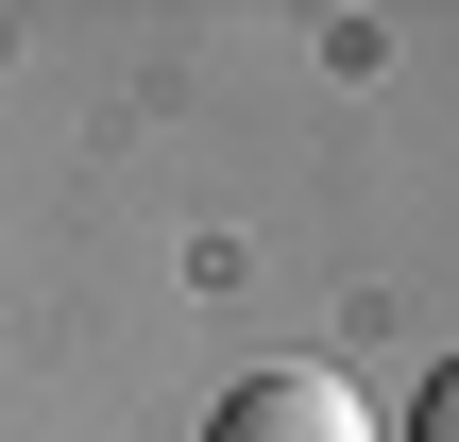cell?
I'll list each match as a JSON object with an SVG mask.
<instances>
[{"label":"cell","mask_w":459,"mask_h":442,"mask_svg":"<svg viewBox=\"0 0 459 442\" xmlns=\"http://www.w3.org/2000/svg\"><path fill=\"white\" fill-rule=\"evenodd\" d=\"M204 442H375L358 426V392H341V375H290V358H273V375H238V392H221V426Z\"/></svg>","instance_id":"1"},{"label":"cell","mask_w":459,"mask_h":442,"mask_svg":"<svg viewBox=\"0 0 459 442\" xmlns=\"http://www.w3.org/2000/svg\"><path fill=\"white\" fill-rule=\"evenodd\" d=\"M409 442H459V375H426V409H409Z\"/></svg>","instance_id":"2"}]
</instances>
